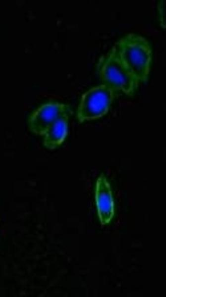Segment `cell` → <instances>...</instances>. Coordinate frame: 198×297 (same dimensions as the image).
<instances>
[{
    "label": "cell",
    "instance_id": "cell-1",
    "mask_svg": "<svg viewBox=\"0 0 198 297\" xmlns=\"http://www.w3.org/2000/svg\"><path fill=\"white\" fill-rule=\"evenodd\" d=\"M115 48L139 82L146 81L152 58V48L149 42L141 35L129 34L122 37Z\"/></svg>",
    "mask_w": 198,
    "mask_h": 297
},
{
    "label": "cell",
    "instance_id": "cell-2",
    "mask_svg": "<svg viewBox=\"0 0 198 297\" xmlns=\"http://www.w3.org/2000/svg\"><path fill=\"white\" fill-rule=\"evenodd\" d=\"M98 70L102 84L116 93L131 96L137 90L139 81L121 59L115 47L100 59Z\"/></svg>",
    "mask_w": 198,
    "mask_h": 297
},
{
    "label": "cell",
    "instance_id": "cell-3",
    "mask_svg": "<svg viewBox=\"0 0 198 297\" xmlns=\"http://www.w3.org/2000/svg\"><path fill=\"white\" fill-rule=\"evenodd\" d=\"M116 93L102 84L86 91L81 97L77 109L79 121L83 122L104 116L109 110Z\"/></svg>",
    "mask_w": 198,
    "mask_h": 297
},
{
    "label": "cell",
    "instance_id": "cell-4",
    "mask_svg": "<svg viewBox=\"0 0 198 297\" xmlns=\"http://www.w3.org/2000/svg\"><path fill=\"white\" fill-rule=\"evenodd\" d=\"M72 113L68 105L58 102L47 103L31 115L28 121L29 128L34 134L43 135L54 122L61 118H69Z\"/></svg>",
    "mask_w": 198,
    "mask_h": 297
},
{
    "label": "cell",
    "instance_id": "cell-5",
    "mask_svg": "<svg viewBox=\"0 0 198 297\" xmlns=\"http://www.w3.org/2000/svg\"><path fill=\"white\" fill-rule=\"evenodd\" d=\"M95 199L100 223L102 225L109 224L114 216V203L110 184L103 174L97 180Z\"/></svg>",
    "mask_w": 198,
    "mask_h": 297
},
{
    "label": "cell",
    "instance_id": "cell-6",
    "mask_svg": "<svg viewBox=\"0 0 198 297\" xmlns=\"http://www.w3.org/2000/svg\"><path fill=\"white\" fill-rule=\"evenodd\" d=\"M69 118H61L52 124L45 131L44 145L52 149L58 147L64 142L68 132V122Z\"/></svg>",
    "mask_w": 198,
    "mask_h": 297
}]
</instances>
